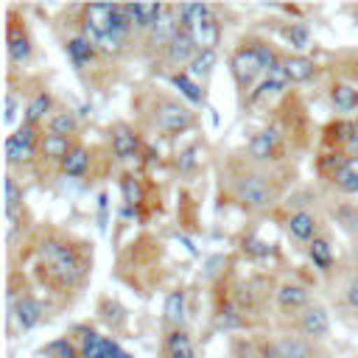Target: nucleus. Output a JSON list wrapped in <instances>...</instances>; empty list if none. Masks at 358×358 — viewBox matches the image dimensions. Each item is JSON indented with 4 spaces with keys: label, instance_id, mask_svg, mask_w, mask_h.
Masks as SVG:
<instances>
[{
    "label": "nucleus",
    "instance_id": "1",
    "mask_svg": "<svg viewBox=\"0 0 358 358\" xmlns=\"http://www.w3.org/2000/svg\"><path fill=\"white\" fill-rule=\"evenodd\" d=\"M39 257L48 266V271L53 277H59L62 282H67V285L78 282L81 274H84V263L78 260L76 249L67 246V243H62V241H45L42 249H39Z\"/></svg>",
    "mask_w": 358,
    "mask_h": 358
},
{
    "label": "nucleus",
    "instance_id": "9",
    "mask_svg": "<svg viewBox=\"0 0 358 358\" xmlns=\"http://www.w3.org/2000/svg\"><path fill=\"white\" fill-rule=\"evenodd\" d=\"M190 34H193L199 50H215L218 39H221V25H218L215 17H207V20H201L199 25H193Z\"/></svg>",
    "mask_w": 358,
    "mask_h": 358
},
{
    "label": "nucleus",
    "instance_id": "32",
    "mask_svg": "<svg viewBox=\"0 0 358 358\" xmlns=\"http://www.w3.org/2000/svg\"><path fill=\"white\" fill-rule=\"evenodd\" d=\"M48 109H50V95H48V92H39V95L25 106V123L34 126L39 117H45Z\"/></svg>",
    "mask_w": 358,
    "mask_h": 358
},
{
    "label": "nucleus",
    "instance_id": "15",
    "mask_svg": "<svg viewBox=\"0 0 358 358\" xmlns=\"http://www.w3.org/2000/svg\"><path fill=\"white\" fill-rule=\"evenodd\" d=\"M117 344L98 333H90L84 338V358H117Z\"/></svg>",
    "mask_w": 358,
    "mask_h": 358
},
{
    "label": "nucleus",
    "instance_id": "42",
    "mask_svg": "<svg viewBox=\"0 0 358 358\" xmlns=\"http://www.w3.org/2000/svg\"><path fill=\"white\" fill-rule=\"evenodd\" d=\"M352 257H355V266H358V246H355V252H352Z\"/></svg>",
    "mask_w": 358,
    "mask_h": 358
},
{
    "label": "nucleus",
    "instance_id": "26",
    "mask_svg": "<svg viewBox=\"0 0 358 358\" xmlns=\"http://www.w3.org/2000/svg\"><path fill=\"white\" fill-rule=\"evenodd\" d=\"M67 53H70V59L76 64H84V62H90L95 56V45L90 39H84V36H73L67 42Z\"/></svg>",
    "mask_w": 358,
    "mask_h": 358
},
{
    "label": "nucleus",
    "instance_id": "19",
    "mask_svg": "<svg viewBox=\"0 0 358 358\" xmlns=\"http://www.w3.org/2000/svg\"><path fill=\"white\" fill-rule=\"evenodd\" d=\"M285 70H288V78H291V81L302 84V81L313 78L316 64H313V59H308V56H288V59H285Z\"/></svg>",
    "mask_w": 358,
    "mask_h": 358
},
{
    "label": "nucleus",
    "instance_id": "37",
    "mask_svg": "<svg viewBox=\"0 0 358 358\" xmlns=\"http://www.w3.org/2000/svg\"><path fill=\"white\" fill-rule=\"evenodd\" d=\"M344 299H347L350 308L358 310V274L350 277V282H347V288H344Z\"/></svg>",
    "mask_w": 358,
    "mask_h": 358
},
{
    "label": "nucleus",
    "instance_id": "7",
    "mask_svg": "<svg viewBox=\"0 0 358 358\" xmlns=\"http://www.w3.org/2000/svg\"><path fill=\"white\" fill-rule=\"evenodd\" d=\"M299 330H302L305 336H310V338H324V336L330 333V319H327L324 308H319V305L305 308V310L299 313Z\"/></svg>",
    "mask_w": 358,
    "mask_h": 358
},
{
    "label": "nucleus",
    "instance_id": "10",
    "mask_svg": "<svg viewBox=\"0 0 358 358\" xmlns=\"http://www.w3.org/2000/svg\"><path fill=\"white\" fill-rule=\"evenodd\" d=\"M316 229H319V221L313 213L308 210H299L288 218V232L296 238V241H316Z\"/></svg>",
    "mask_w": 358,
    "mask_h": 358
},
{
    "label": "nucleus",
    "instance_id": "18",
    "mask_svg": "<svg viewBox=\"0 0 358 358\" xmlns=\"http://www.w3.org/2000/svg\"><path fill=\"white\" fill-rule=\"evenodd\" d=\"M336 182L344 193H358V157H347L338 171H336Z\"/></svg>",
    "mask_w": 358,
    "mask_h": 358
},
{
    "label": "nucleus",
    "instance_id": "21",
    "mask_svg": "<svg viewBox=\"0 0 358 358\" xmlns=\"http://www.w3.org/2000/svg\"><path fill=\"white\" fill-rule=\"evenodd\" d=\"M28 56H31V42H28V36L20 34L17 25H11V28H8V59L17 62V64H22Z\"/></svg>",
    "mask_w": 358,
    "mask_h": 358
},
{
    "label": "nucleus",
    "instance_id": "24",
    "mask_svg": "<svg viewBox=\"0 0 358 358\" xmlns=\"http://www.w3.org/2000/svg\"><path fill=\"white\" fill-rule=\"evenodd\" d=\"M87 165H90V154H87V148H81V145H76V148L62 159V171H64L67 176H84Z\"/></svg>",
    "mask_w": 358,
    "mask_h": 358
},
{
    "label": "nucleus",
    "instance_id": "8",
    "mask_svg": "<svg viewBox=\"0 0 358 358\" xmlns=\"http://www.w3.org/2000/svg\"><path fill=\"white\" fill-rule=\"evenodd\" d=\"M162 11H165V6H159V3H134V6H126V17H129V22L134 25V28H154V22L162 17Z\"/></svg>",
    "mask_w": 358,
    "mask_h": 358
},
{
    "label": "nucleus",
    "instance_id": "14",
    "mask_svg": "<svg viewBox=\"0 0 358 358\" xmlns=\"http://www.w3.org/2000/svg\"><path fill=\"white\" fill-rule=\"evenodd\" d=\"M330 101L338 112H352V109H358V87L338 81L330 87Z\"/></svg>",
    "mask_w": 358,
    "mask_h": 358
},
{
    "label": "nucleus",
    "instance_id": "28",
    "mask_svg": "<svg viewBox=\"0 0 358 358\" xmlns=\"http://www.w3.org/2000/svg\"><path fill=\"white\" fill-rule=\"evenodd\" d=\"M171 81H173V87H176L187 101H193V103H199V101H201V87H199L187 73H173V76H171Z\"/></svg>",
    "mask_w": 358,
    "mask_h": 358
},
{
    "label": "nucleus",
    "instance_id": "31",
    "mask_svg": "<svg viewBox=\"0 0 358 358\" xmlns=\"http://www.w3.org/2000/svg\"><path fill=\"white\" fill-rule=\"evenodd\" d=\"M31 157H34V148L22 145L17 137H8V140H6V159H8V165H20V162H28Z\"/></svg>",
    "mask_w": 358,
    "mask_h": 358
},
{
    "label": "nucleus",
    "instance_id": "13",
    "mask_svg": "<svg viewBox=\"0 0 358 358\" xmlns=\"http://www.w3.org/2000/svg\"><path fill=\"white\" fill-rule=\"evenodd\" d=\"M277 143H280V134L274 129H266V131H260L249 140V154L255 159H271L274 151H277Z\"/></svg>",
    "mask_w": 358,
    "mask_h": 358
},
{
    "label": "nucleus",
    "instance_id": "33",
    "mask_svg": "<svg viewBox=\"0 0 358 358\" xmlns=\"http://www.w3.org/2000/svg\"><path fill=\"white\" fill-rule=\"evenodd\" d=\"M20 204H22V190H20V185H17L14 176H6V215L11 218Z\"/></svg>",
    "mask_w": 358,
    "mask_h": 358
},
{
    "label": "nucleus",
    "instance_id": "16",
    "mask_svg": "<svg viewBox=\"0 0 358 358\" xmlns=\"http://www.w3.org/2000/svg\"><path fill=\"white\" fill-rule=\"evenodd\" d=\"M277 302H280V308H285V310L305 308L308 291H305L302 285H296V282H282V285L277 288Z\"/></svg>",
    "mask_w": 358,
    "mask_h": 358
},
{
    "label": "nucleus",
    "instance_id": "20",
    "mask_svg": "<svg viewBox=\"0 0 358 358\" xmlns=\"http://www.w3.org/2000/svg\"><path fill=\"white\" fill-rule=\"evenodd\" d=\"M165 350L171 358H193V344H190V336L185 330H171L168 338H165Z\"/></svg>",
    "mask_w": 358,
    "mask_h": 358
},
{
    "label": "nucleus",
    "instance_id": "27",
    "mask_svg": "<svg viewBox=\"0 0 358 358\" xmlns=\"http://www.w3.org/2000/svg\"><path fill=\"white\" fill-rule=\"evenodd\" d=\"M213 64H215V50H199L196 59L187 67V76L190 78H204V76H210Z\"/></svg>",
    "mask_w": 358,
    "mask_h": 358
},
{
    "label": "nucleus",
    "instance_id": "39",
    "mask_svg": "<svg viewBox=\"0 0 358 358\" xmlns=\"http://www.w3.org/2000/svg\"><path fill=\"white\" fill-rule=\"evenodd\" d=\"M347 151L352 154V157H358V123H352V129H350V134H347Z\"/></svg>",
    "mask_w": 358,
    "mask_h": 358
},
{
    "label": "nucleus",
    "instance_id": "2",
    "mask_svg": "<svg viewBox=\"0 0 358 358\" xmlns=\"http://www.w3.org/2000/svg\"><path fill=\"white\" fill-rule=\"evenodd\" d=\"M274 62H280L277 53L263 42L260 45H249V48H238L232 53V73H235L241 87H252V81L257 76H263Z\"/></svg>",
    "mask_w": 358,
    "mask_h": 358
},
{
    "label": "nucleus",
    "instance_id": "12",
    "mask_svg": "<svg viewBox=\"0 0 358 358\" xmlns=\"http://www.w3.org/2000/svg\"><path fill=\"white\" fill-rule=\"evenodd\" d=\"M112 151L117 159H134L137 157V137L126 129V126H115L112 131Z\"/></svg>",
    "mask_w": 358,
    "mask_h": 358
},
{
    "label": "nucleus",
    "instance_id": "34",
    "mask_svg": "<svg viewBox=\"0 0 358 358\" xmlns=\"http://www.w3.org/2000/svg\"><path fill=\"white\" fill-rule=\"evenodd\" d=\"M120 190H123V201H126L129 207H137V204L143 201V187H140V182H137L134 176H126V179L120 182Z\"/></svg>",
    "mask_w": 358,
    "mask_h": 358
},
{
    "label": "nucleus",
    "instance_id": "17",
    "mask_svg": "<svg viewBox=\"0 0 358 358\" xmlns=\"http://www.w3.org/2000/svg\"><path fill=\"white\" fill-rule=\"evenodd\" d=\"M274 347H277V355L280 358H313L310 344L302 341V338H296V336H282V338H277Z\"/></svg>",
    "mask_w": 358,
    "mask_h": 358
},
{
    "label": "nucleus",
    "instance_id": "4",
    "mask_svg": "<svg viewBox=\"0 0 358 358\" xmlns=\"http://www.w3.org/2000/svg\"><path fill=\"white\" fill-rule=\"evenodd\" d=\"M154 117H157V126L162 131H168V134H179V131L193 126V112L187 106H182L179 101H171V98L159 101Z\"/></svg>",
    "mask_w": 358,
    "mask_h": 358
},
{
    "label": "nucleus",
    "instance_id": "29",
    "mask_svg": "<svg viewBox=\"0 0 358 358\" xmlns=\"http://www.w3.org/2000/svg\"><path fill=\"white\" fill-rule=\"evenodd\" d=\"M308 255H310V260H313L319 268H330V263H333V249H330V243H327L324 238L310 241Z\"/></svg>",
    "mask_w": 358,
    "mask_h": 358
},
{
    "label": "nucleus",
    "instance_id": "5",
    "mask_svg": "<svg viewBox=\"0 0 358 358\" xmlns=\"http://www.w3.org/2000/svg\"><path fill=\"white\" fill-rule=\"evenodd\" d=\"M196 53H199V45H196V39H193L190 28H182V31L173 36V42L165 48V59H168L173 67L190 64V62L196 59Z\"/></svg>",
    "mask_w": 358,
    "mask_h": 358
},
{
    "label": "nucleus",
    "instance_id": "30",
    "mask_svg": "<svg viewBox=\"0 0 358 358\" xmlns=\"http://www.w3.org/2000/svg\"><path fill=\"white\" fill-rule=\"evenodd\" d=\"M165 319L171 324H182V319H185V294L182 291L168 294V299H165Z\"/></svg>",
    "mask_w": 358,
    "mask_h": 358
},
{
    "label": "nucleus",
    "instance_id": "41",
    "mask_svg": "<svg viewBox=\"0 0 358 358\" xmlns=\"http://www.w3.org/2000/svg\"><path fill=\"white\" fill-rule=\"evenodd\" d=\"M117 358H131V355H129V352H123V350H120V352H117Z\"/></svg>",
    "mask_w": 358,
    "mask_h": 358
},
{
    "label": "nucleus",
    "instance_id": "38",
    "mask_svg": "<svg viewBox=\"0 0 358 358\" xmlns=\"http://www.w3.org/2000/svg\"><path fill=\"white\" fill-rule=\"evenodd\" d=\"M14 117H17V98H14V92H6V115H3L6 126H11Z\"/></svg>",
    "mask_w": 358,
    "mask_h": 358
},
{
    "label": "nucleus",
    "instance_id": "35",
    "mask_svg": "<svg viewBox=\"0 0 358 358\" xmlns=\"http://www.w3.org/2000/svg\"><path fill=\"white\" fill-rule=\"evenodd\" d=\"M48 358H78V352H76V347L67 341V338H56V341H50L45 350H42Z\"/></svg>",
    "mask_w": 358,
    "mask_h": 358
},
{
    "label": "nucleus",
    "instance_id": "23",
    "mask_svg": "<svg viewBox=\"0 0 358 358\" xmlns=\"http://www.w3.org/2000/svg\"><path fill=\"white\" fill-rule=\"evenodd\" d=\"M42 154L48 157V159H64L73 148H70V143H67V137H59V134H42Z\"/></svg>",
    "mask_w": 358,
    "mask_h": 358
},
{
    "label": "nucleus",
    "instance_id": "6",
    "mask_svg": "<svg viewBox=\"0 0 358 358\" xmlns=\"http://www.w3.org/2000/svg\"><path fill=\"white\" fill-rule=\"evenodd\" d=\"M182 14H179V8H171V6H165V11H162V17L154 22V28H151V42L154 45H171L173 42V36L182 31Z\"/></svg>",
    "mask_w": 358,
    "mask_h": 358
},
{
    "label": "nucleus",
    "instance_id": "25",
    "mask_svg": "<svg viewBox=\"0 0 358 358\" xmlns=\"http://www.w3.org/2000/svg\"><path fill=\"white\" fill-rule=\"evenodd\" d=\"M76 129H78V120H76L73 112H56L50 117V123H48V131L50 134H59V137H70Z\"/></svg>",
    "mask_w": 358,
    "mask_h": 358
},
{
    "label": "nucleus",
    "instance_id": "40",
    "mask_svg": "<svg viewBox=\"0 0 358 358\" xmlns=\"http://www.w3.org/2000/svg\"><path fill=\"white\" fill-rule=\"evenodd\" d=\"M196 154H199V148H196V145H193V148H187V151L182 154V159H179V168H182V171H185V168H190V165L196 162Z\"/></svg>",
    "mask_w": 358,
    "mask_h": 358
},
{
    "label": "nucleus",
    "instance_id": "11",
    "mask_svg": "<svg viewBox=\"0 0 358 358\" xmlns=\"http://www.w3.org/2000/svg\"><path fill=\"white\" fill-rule=\"evenodd\" d=\"M14 319H17V324H20L22 330L36 327V324H39V319H42V308H39V302L22 294V296L14 302Z\"/></svg>",
    "mask_w": 358,
    "mask_h": 358
},
{
    "label": "nucleus",
    "instance_id": "3",
    "mask_svg": "<svg viewBox=\"0 0 358 358\" xmlns=\"http://www.w3.org/2000/svg\"><path fill=\"white\" fill-rule=\"evenodd\" d=\"M235 196L246 204V207H268L274 201V185L266 179V176H257V173H246L241 179H235Z\"/></svg>",
    "mask_w": 358,
    "mask_h": 358
},
{
    "label": "nucleus",
    "instance_id": "36",
    "mask_svg": "<svg viewBox=\"0 0 358 358\" xmlns=\"http://www.w3.org/2000/svg\"><path fill=\"white\" fill-rule=\"evenodd\" d=\"M285 36H288V42H291L294 48H305V45H308V39H310L308 28H305V25H299V22H291V25L285 28Z\"/></svg>",
    "mask_w": 358,
    "mask_h": 358
},
{
    "label": "nucleus",
    "instance_id": "22",
    "mask_svg": "<svg viewBox=\"0 0 358 358\" xmlns=\"http://www.w3.org/2000/svg\"><path fill=\"white\" fill-rule=\"evenodd\" d=\"M288 84H291V78H288V70H285V59H280V62H274V64L266 70V81H263L260 90L280 92V90H285Z\"/></svg>",
    "mask_w": 358,
    "mask_h": 358
}]
</instances>
